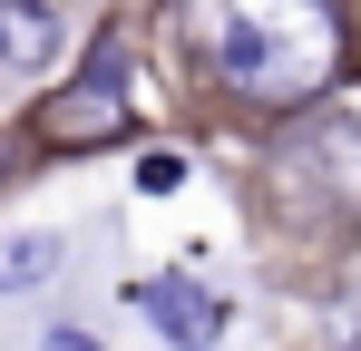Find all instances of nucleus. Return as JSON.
Returning a JSON list of instances; mask_svg holds the SVG:
<instances>
[{
  "mask_svg": "<svg viewBox=\"0 0 361 351\" xmlns=\"http://www.w3.org/2000/svg\"><path fill=\"white\" fill-rule=\"evenodd\" d=\"M185 176H195V166H185L176 147H157V156H137V195H176Z\"/></svg>",
  "mask_w": 361,
  "mask_h": 351,
  "instance_id": "nucleus-6",
  "label": "nucleus"
},
{
  "mask_svg": "<svg viewBox=\"0 0 361 351\" xmlns=\"http://www.w3.org/2000/svg\"><path fill=\"white\" fill-rule=\"evenodd\" d=\"M332 351H361V292L342 302V322H332Z\"/></svg>",
  "mask_w": 361,
  "mask_h": 351,
  "instance_id": "nucleus-8",
  "label": "nucleus"
},
{
  "mask_svg": "<svg viewBox=\"0 0 361 351\" xmlns=\"http://www.w3.org/2000/svg\"><path fill=\"white\" fill-rule=\"evenodd\" d=\"M39 351H108V342H98L88 322H49V332H39Z\"/></svg>",
  "mask_w": 361,
  "mask_h": 351,
  "instance_id": "nucleus-7",
  "label": "nucleus"
},
{
  "mask_svg": "<svg viewBox=\"0 0 361 351\" xmlns=\"http://www.w3.org/2000/svg\"><path fill=\"white\" fill-rule=\"evenodd\" d=\"M59 264H68L59 234H10V244H0V292H39V283H59Z\"/></svg>",
  "mask_w": 361,
  "mask_h": 351,
  "instance_id": "nucleus-5",
  "label": "nucleus"
},
{
  "mask_svg": "<svg viewBox=\"0 0 361 351\" xmlns=\"http://www.w3.org/2000/svg\"><path fill=\"white\" fill-rule=\"evenodd\" d=\"M118 137H137V49L118 30H98V49L78 58V78L39 108V147L88 156V147H118Z\"/></svg>",
  "mask_w": 361,
  "mask_h": 351,
  "instance_id": "nucleus-2",
  "label": "nucleus"
},
{
  "mask_svg": "<svg viewBox=\"0 0 361 351\" xmlns=\"http://www.w3.org/2000/svg\"><path fill=\"white\" fill-rule=\"evenodd\" d=\"M59 49H68V20L49 0H0V68H10V78L59 68Z\"/></svg>",
  "mask_w": 361,
  "mask_h": 351,
  "instance_id": "nucleus-4",
  "label": "nucleus"
},
{
  "mask_svg": "<svg viewBox=\"0 0 361 351\" xmlns=\"http://www.w3.org/2000/svg\"><path fill=\"white\" fill-rule=\"evenodd\" d=\"M127 302L157 322V342H166V351H215V342H225V322H235V302L205 283V273H185V264H176V273L127 283Z\"/></svg>",
  "mask_w": 361,
  "mask_h": 351,
  "instance_id": "nucleus-3",
  "label": "nucleus"
},
{
  "mask_svg": "<svg viewBox=\"0 0 361 351\" xmlns=\"http://www.w3.org/2000/svg\"><path fill=\"white\" fill-rule=\"evenodd\" d=\"M166 20L195 88L244 117H302L352 68L342 0H166Z\"/></svg>",
  "mask_w": 361,
  "mask_h": 351,
  "instance_id": "nucleus-1",
  "label": "nucleus"
}]
</instances>
